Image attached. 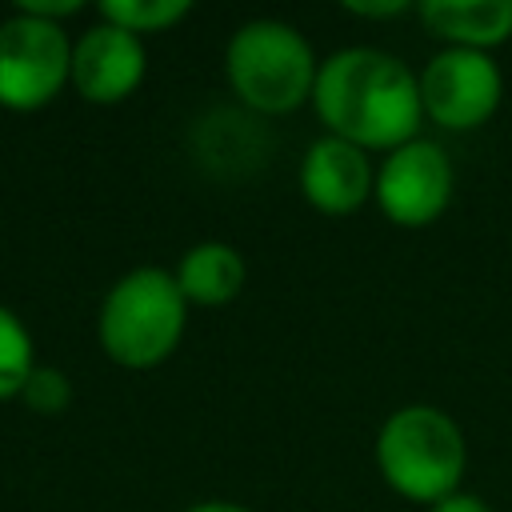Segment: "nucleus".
<instances>
[{"mask_svg":"<svg viewBox=\"0 0 512 512\" xmlns=\"http://www.w3.org/2000/svg\"><path fill=\"white\" fill-rule=\"evenodd\" d=\"M312 104L328 136H340L364 152H396L416 140L424 104L420 80L404 60L380 48L332 52L312 88Z\"/></svg>","mask_w":512,"mask_h":512,"instance_id":"f257e3e1","label":"nucleus"},{"mask_svg":"<svg viewBox=\"0 0 512 512\" xmlns=\"http://www.w3.org/2000/svg\"><path fill=\"white\" fill-rule=\"evenodd\" d=\"M188 320V300L176 284V272L164 268H132L120 276L96 316L100 348L120 368H156L164 364Z\"/></svg>","mask_w":512,"mask_h":512,"instance_id":"f03ea898","label":"nucleus"},{"mask_svg":"<svg viewBox=\"0 0 512 512\" xmlns=\"http://www.w3.org/2000/svg\"><path fill=\"white\" fill-rule=\"evenodd\" d=\"M376 464L392 492L416 504H436L460 492V476L468 464L464 432L456 420L432 404L396 408L376 436Z\"/></svg>","mask_w":512,"mask_h":512,"instance_id":"7ed1b4c3","label":"nucleus"},{"mask_svg":"<svg viewBox=\"0 0 512 512\" xmlns=\"http://www.w3.org/2000/svg\"><path fill=\"white\" fill-rule=\"evenodd\" d=\"M224 72L240 104L264 116H284L312 100L320 64L312 56V44L292 24L248 20L224 48Z\"/></svg>","mask_w":512,"mask_h":512,"instance_id":"20e7f679","label":"nucleus"},{"mask_svg":"<svg viewBox=\"0 0 512 512\" xmlns=\"http://www.w3.org/2000/svg\"><path fill=\"white\" fill-rule=\"evenodd\" d=\"M72 80V40L60 24L12 12L0 24V104L36 112Z\"/></svg>","mask_w":512,"mask_h":512,"instance_id":"39448f33","label":"nucleus"},{"mask_svg":"<svg viewBox=\"0 0 512 512\" xmlns=\"http://www.w3.org/2000/svg\"><path fill=\"white\" fill-rule=\"evenodd\" d=\"M416 80H420L424 116L448 132L480 128L500 108V96H504V76L496 60L472 48L436 52Z\"/></svg>","mask_w":512,"mask_h":512,"instance_id":"423d86ee","label":"nucleus"},{"mask_svg":"<svg viewBox=\"0 0 512 512\" xmlns=\"http://www.w3.org/2000/svg\"><path fill=\"white\" fill-rule=\"evenodd\" d=\"M452 160L432 140H408L404 148L388 152L376 168V204L380 212L400 228H424L432 224L448 200H452Z\"/></svg>","mask_w":512,"mask_h":512,"instance_id":"0eeeda50","label":"nucleus"},{"mask_svg":"<svg viewBox=\"0 0 512 512\" xmlns=\"http://www.w3.org/2000/svg\"><path fill=\"white\" fill-rule=\"evenodd\" d=\"M144 40L100 20L72 44V84L92 104H120L144 80Z\"/></svg>","mask_w":512,"mask_h":512,"instance_id":"6e6552de","label":"nucleus"},{"mask_svg":"<svg viewBox=\"0 0 512 512\" xmlns=\"http://www.w3.org/2000/svg\"><path fill=\"white\" fill-rule=\"evenodd\" d=\"M372 188H376V172H372L364 148H356L340 136H320L304 152L300 192L316 212L348 216L372 196Z\"/></svg>","mask_w":512,"mask_h":512,"instance_id":"1a4fd4ad","label":"nucleus"},{"mask_svg":"<svg viewBox=\"0 0 512 512\" xmlns=\"http://www.w3.org/2000/svg\"><path fill=\"white\" fill-rule=\"evenodd\" d=\"M416 16L448 48L488 52L512 36V0H424Z\"/></svg>","mask_w":512,"mask_h":512,"instance_id":"9d476101","label":"nucleus"},{"mask_svg":"<svg viewBox=\"0 0 512 512\" xmlns=\"http://www.w3.org/2000/svg\"><path fill=\"white\" fill-rule=\"evenodd\" d=\"M176 284H180V292H184L188 304L220 308V304L236 300L240 288H244V256L232 244H224V240L192 244L180 256Z\"/></svg>","mask_w":512,"mask_h":512,"instance_id":"9b49d317","label":"nucleus"},{"mask_svg":"<svg viewBox=\"0 0 512 512\" xmlns=\"http://www.w3.org/2000/svg\"><path fill=\"white\" fill-rule=\"evenodd\" d=\"M32 336L24 328V320L0 304V400H12L24 392L28 376L36 372V360H32Z\"/></svg>","mask_w":512,"mask_h":512,"instance_id":"f8f14e48","label":"nucleus"},{"mask_svg":"<svg viewBox=\"0 0 512 512\" xmlns=\"http://www.w3.org/2000/svg\"><path fill=\"white\" fill-rule=\"evenodd\" d=\"M192 12L188 0H104L100 16L132 36H148V32H164L172 24H180Z\"/></svg>","mask_w":512,"mask_h":512,"instance_id":"ddd939ff","label":"nucleus"},{"mask_svg":"<svg viewBox=\"0 0 512 512\" xmlns=\"http://www.w3.org/2000/svg\"><path fill=\"white\" fill-rule=\"evenodd\" d=\"M20 400L40 416H60L72 404V380L60 368H36L20 392Z\"/></svg>","mask_w":512,"mask_h":512,"instance_id":"4468645a","label":"nucleus"},{"mask_svg":"<svg viewBox=\"0 0 512 512\" xmlns=\"http://www.w3.org/2000/svg\"><path fill=\"white\" fill-rule=\"evenodd\" d=\"M16 12H24V16H40V20L60 24L64 16L80 12V0H24V4H16Z\"/></svg>","mask_w":512,"mask_h":512,"instance_id":"2eb2a0df","label":"nucleus"},{"mask_svg":"<svg viewBox=\"0 0 512 512\" xmlns=\"http://www.w3.org/2000/svg\"><path fill=\"white\" fill-rule=\"evenodd\" d=\"M432 512H492V508H488L480 496H472V492H452V496L436 500Z\"/></svg>","mask_w":512,"mask_h":512,"instance_id":"dca6fc26","label":"nucleus"},{"mask_svg":"<svg viewBox=\"0 0 512 512\" xmlns=\"http://www.w3.org/2000/svg\"><path fill=\"white\" fill-rule=\"evenodd\" d=\"M352 16H364V20H384V16H404L408 4L404 0H388V4H344Z\"/></svg>","mask_w":512,"mask_h":512,"instance_id":"f3484780","label":"nucleus"},{"mask_svg":"<svg viewBox=\"0 0 512 512\" xmlns=\"http://www.w3.org/2000/svg\"><path fill=\"white\" fill-rule=\"evenodd\" d=\"M184 512H252V508L232 504V500H200V504H192V508H184Z\"/></svg>","mask_w":512,"mask_h":512,"instance_id":"a211bd4d","label":"nucleus"}]
</instances>
